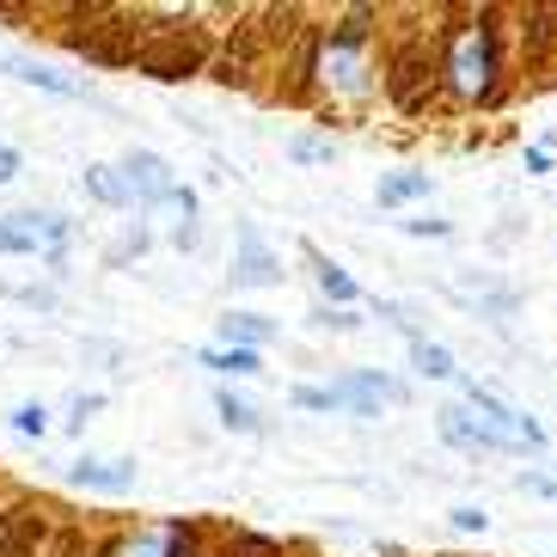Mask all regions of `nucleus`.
<instances>
[{
  "instance_id": "obj_1",
  "label": "nucleus",
  "mask_w": 557,
  "mask_h": 557,
  "mask_svg": "<svg viewBox=\"0 0 557 557\" xmlns=\"http://www.w3.org/2000/svg\"><path fill=\"white\" fill-rule=\"evenodd\" d=\"M202 62H209V37L202 32H165L153 44H141V74H153V81H184Z\"/></svg>"
},
{
  "instance_id": "obj_2",
  "label": "nucleus",
  "mask_w": 557,
  "mask_h": 557,
  "mask_svg": "<svg viewBox=\"0 0 557 557\" xmlns=\"http://www.w3.org/2000/svg\"><path fill=\"white\" fill-rule=\"evenodd\" d=\"M37 540H44V508L18 503L0 515V557H32Z\"/></svg>"
},
{
  "instance_id": "obj_3",
  "label": "nucleus",
  "mask_w": 557,
  "mask_h": 557,
  "mask_svg": "<svg viewBox=\"0 0 557 557\" xmlns=\"http://www.w3.org/2000/svg\"><path fill=\"white\" fill-rule=\"evenodd\" d=\"M386 86H393L398 104H423V92L435 86V62H429L423 50H405L393 62V81H386Z\"/></svg>"
},
{
  "instance_id": "obj_4",
  "label": "nucleus",
  "mask_w": 557,
  "mask_h": 557,
  "mask_svg": "<svg viewBox=\"0 0 557 557\" xmlns=\"http://www.w3.org/2000/svg\"><path fill=\"white\" fill-rule=\"evenodd\" d=\"M423 190H429L423 172H398V178L380 184V202H410V197H423Z\"/></svg>"
},
{
  "instance_id": "obj_5",
  "label": "nucleus",
  "mask_w": 557,
  "mask_h": 557,
  "mask_svg": "<svg viewBox=\"0 0 557 557\" xmlns=\"http://www.w3.org/2000/svg\"><path fill=\"white\" fill-rule=\"evenodd\" d=\"M417 368H423V374H435V380L454 374V361H447V349H442V344H417Z\"/></svg>"
},
{
  "instance_id": "obj_6",
  "label": "nucleus",
  "mask_w": 557,
  "mask_h": 557,
  "mask_svg": "<svg viewBox=\"0 0 557 557\" xmlns=\"http://www.w3.org/2000/svg\"><path fill=\"white\" fill-rule=\"evenodd\" d=\"M319 282H325V288H331L337 300H349V295H356V282H349L344 270H337V263H319Z\"/></svg>"
},
{
  "instance_id": "obj_7",
  "label": "nucleus",
  "mask_w": 557,
  "mask_h": 557,
  "mask_svg": "<svg viewBox=\"0 0 557 557\" xmlns=\"http://www.w3.org/2000/svg\"><path fill=\"white\" fill-rule=\"evenodd\" d=\"M239 282H276V263L263 258V251H251L246 270H239Z\"/></svg>"
},
{
  "instance_id": "obj_8",
  "label": "nucleus",
  "mask_w": 557,
  "mask_h": 557,
  "mask_svg": "<svg viewBox=\"0 0 557 557\" xmlns=\"http://www.w3.org/2000/svg\"><path fill=\"white\" fill-rule=\"evenodd\" d=\"M227 331H233V337H246V344H263V337H270L263 319H227Z\"/></svg>"
},
{
  "instance_id": "obj_9",
  "label": "nucleus",
  "mask_w": 557,
  "mask_h": 557,
  "mask_svg": "<svg viewBox=\"0 0 557 557\" xmlns=\"http://www.w3.org/2000/svg\"><path fill=\"white\" fill-rule=\"evenodd\" d=\"M50 557H86V545H81V533H55V545H50Z\"/></svg>"
},
{
  "instance_id": "obj_10",
  "label": "nucleus",
  "mask_w": 557,
  "mask_h": 557,
  "mask_svg": "<svg viewBox=\"0 0 557 557\" xmlns=\"http://www.w3.org/2000/svg\"><path fill=\"white\" fill-rule=\"evenodd\" d=\"M214 368H233V374H251V368H258V356H246V349H233V356H214Z\"/></svg>"
},
{
  "instance_id": "obj_11",
  "label": "nucleus",
  "mask_w": 557,
  "mask_h": 557,
  "mask_svg": "<svg viewBox=\"0 0 557 557\" xmlns=\"http://www.w3.org/2000/svg\"><path fill=\"white\" fill-rule=\"evenodd\" d=\"M545 37H552V13H533V25H527V44H533V50H545Z\"/></svg>"
},
{
  "instance_id": "obj_12",
  "label": "nucleus",
  "mask_w": 557,
  "mask_h": 557,
  "mask_svg": "<svg viewBox=\"0 0 557 557\" xmlns=\"http://www.w3.org/2000/svg\"><path fill=\"white\" fill-rule=\"evenodd\" d=\"M233 557H276V545H270V540H239V545H233Z\"/></svg>"
},
{
  "instance_id": "obj_13",
  "label": "nucleus",
  "mask_w": 557,
  "mask_h": 557,
  "mask_svg": "<svg viewBox=\"0 0 557 557\" xmlns=\"http://www.w3.org/2000/svg\"><path fill=\"white\" fill-rule=\"evenodd\" d=\"M221 417H227L233 429H251V410H246V405H233V398H221Z\"/></svg>"
},
{
  "instance_id": "obj_14",
  "label": "nucleus",
  "mask_w": 557,
  "mask_h": 557,
  "mask_svg": "<svg viewBox=\"0 0 557 557\" xmlns=\"http://www.w3.org/2000/svg\"><path fill=\"white\" fill-rule=\"evenodd\" d=\"M32 246V233H13V227H0V251H25Z\"/></svg>"
},
{
  "instance_id": "obj_15",
  "label": "nucleus",
  "mask_w": 557,
  "mask_h": 557,
  "mask_svg": "<svg viewBox=\"0 0 557 557\" xmlns=\"http://www.w3.org/2000/svg\"><path fill=\"white\" fill-rule=\"evenodd\" d=\"M361 32H368V18H349V25H344V32H337V44H361Z\"/></svg>"
},
{
  "instance_id": "obj_16",
  "label": "nucleus",
  "mask_w": 557,
  "mask_h": 557,
  "mask_svg": "<svg viewBox=\"0 0 557 557\" xmlns=\"http://www.w3.org/2000/svg\"><path fill=\"white\" fill-rule=\"evenodd\" d=\"M295 153H300V160H325L331 148H325V141H295Z\"/></svg>"
},
{
  "instance_id": "obj_17",
  "label": "nucleus",
  "mask_w": 557,
  "mask_h": 557,
  "mask_svg": "<svg viewBox=\"0 0 557 557\" xmlns=\"http://www.w3.org/2000/svg\"><path fill=\"white\" fill-rule=\"evenodd\" d=\"M92 190H99V197H104V202H116V197H123V190H116V184H111V178H104V172H92Z\"/></svg>"
},
{
  "instance_id": "obj_18",
  "label": "nucleus",
  "mask_w": 557,
  "mask_h": 557,
  "mask_svg": "<svg viewBox=\"0 0 557 557\" xmlns=\"http://www.w3.org/2000/svg\"><path fill=\"white\" fill-rule=\"evenodd\" d=\"M13 172H18V153H13V148H0V184L13 178Z\"/></svg>"
},
{
  "instance_id": "obj_19",
  "label": "nucleus",
  "mask_w": 557,
  "mask_h": 557,
  "mask_svg": "<svg viewBox=\"0 0 557 557\" xmlns=\"http://www.w3.org/2000/svg\"><path fill=\"white\" fill-rule=\"evenodd\" d=\"M172 557H197V552H190V540H178V545H172Z\"/></svg>"
}]
</instances>
